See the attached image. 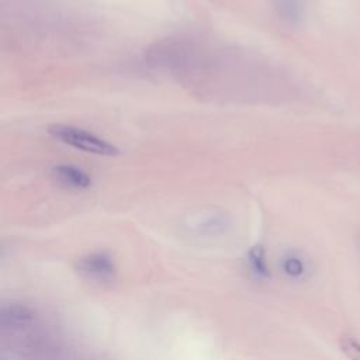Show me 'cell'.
Segmentation results:
<instances>
[{"label": "cell", "instance_id": "obj_1", "mask_svg": "<svg viewBox=\"0 0 360 360\" xmlns=\"http://www.w3.org/2000/svg\"><path fill=\"white\" fill-rule=\"evenodd\" d=\"M46 131L53 139L87 153L98 156H115L120 153V149L115 145L83 128L66 124H52Z\"/></svg>", "mask_w": 360, "mask_h": 360}, {"label": "cell", "instance_id": "obj_2", "mask_svg": "<svg viewBox=\"0 0 360 360\" xmlns=\"http://www.w3.org/2000/svg\"><path fill=\"white\" fill-rule=\"evenodd\" d=\"M77 269L82 274L96 281H110L111 278H114L115 274L114 262L111 256L104 252L91 253L80 259L77 263Z\"/></svg>", "mask_w": 360, "mask_h": 360}, {"label": "cell", "instance_id": "obj_3", "mask_svg": "<svg viewBox=\"0 0 360 360\" xmlns=\"http://www.w3.org/2000/svg\"><path fill=\"white\" fill-rule=\"evenodd\" d=\"M231 219L225 212L210 211L197 215L190 222V229L197 235L215 236L224 233L229 228Z\"/></svg>", "mask_w": 360, "mask_h": 360}, {"label": "cell", "instance_id": "obj_4", "mask_svg": "<svg viewBox=\"0 0 360 360\" xmlns=\"http://www.w3.org/2000/svg\"><path fill=\"white\" fill-rule=\"evenodd\" d=\"M51 173L60 184L76 190L89 188L93 183L91 177L84 170L73 165H56L52 167Z\"/></svg>", "mask_w": 360, "mask_h": 360}, {"label": "cell", "instance_id": "obj_5", "mask_svg": "<svg viewBox=\"0 0 360 360\" xmlns=\"http://www.w3.org/2000/svg\"><path fill=\"white\" fill-rule=\"evenodd\" d=\"M274 8L281 20L288 24H300L304 18V0H274Z\"/></svg>", "mask_w": 360, "mask_h": 360}, {"label": "cell", "instance_id": "obj_6", "mask_svg": "<svg viewBox=\"0 0 360 360\" xmlns=\"http://www.w3.org/2000/svg\"><path fill=\"white\" fill-rule=\"evenodd\" d=\"M32 311L21 304H11L1 309V323L6 326H22L32 319Z\"/></svg>", "mask_w": 360, "mask_h": 360}, {"label": "cell", "instance_id": "obj_7", "mask_svg": "<svg viewBox=\"0 0 360 360\" xmlns=\"http://www.w3.org/2000/svg\"><path fill=\"white\" fill-rule=\"evenodd\" d=\"M248 263L252 269V271L259 276V277H269L270 271L267 267V262H266V256H264V249L262 245H256L253 246L249 253H248Z\"/></svg>", "mask_w": 360, "mask_h": 360}, {"label": "cell", "instance_id": "obj_8", "mask_svg": "<svg viewBox=\"0 0 360 360\" xmlns=\"http://www.w3.org/2000/svg\"><path fill=\"white\" fill-rule=\"evenodd\" d=\"M281 267H283V271L290 276V277H301L304 273H305V263L304 260L294 255V253H290L287 256L283 257L281 260Z\"/></svg>", "mask_w": 360, "mask_h": 360}, {"label": "cell", "instance_id": "obj_9", "mask_svg": "<svg viewBox=\"0 0 360 360\" xmlns=\"http://www.w3.org/2000/svg\"><path fill=\"white\" fill-rule=\"evenodd\" d=\"M340 349L350 360H360V342L345 336L340 339Z\"/></svg>", "mask_w": 360, "mask_h": 360}]
</instances>
